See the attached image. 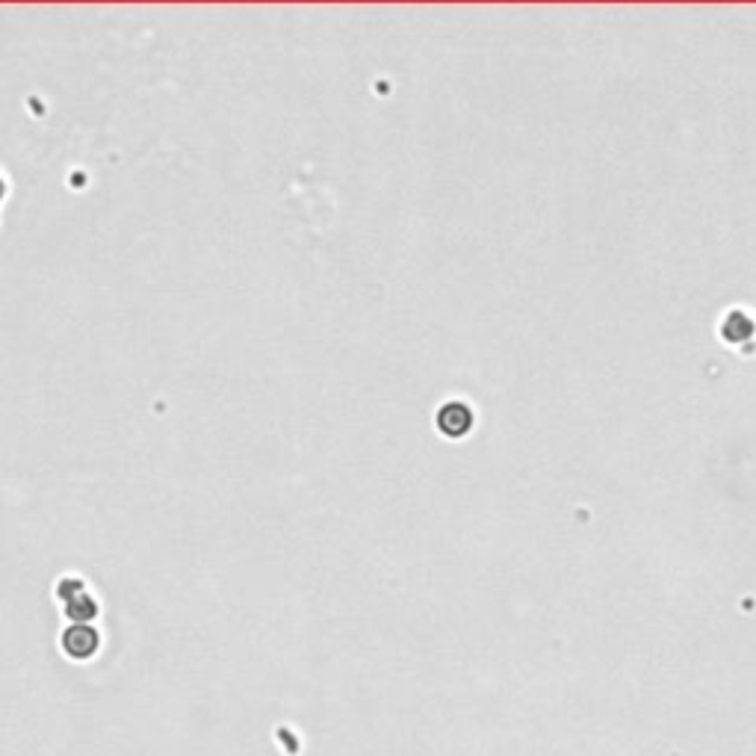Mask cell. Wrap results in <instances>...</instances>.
Wrapping results in <instances>:
<instances>
[{
	"label": "cell",
	"mask_w": 756,
	"mask_h": 756,
	"mask_svg": "<svg viewBox=\"0 0 756 756\" xmlns=\"http://www.w3.org/2000/svg\"><path fill=\"white\" fill-rule=\"evenodd\" d=\"M57 597L65 600V615L71 621H92L98 615V603L89 597L86 585L80 579H65L57 585Z\"/></svg>",
	"instance_id": "1"
},
{
	"label": "cell",
	"mask_w": 756,
	"mask_h": 756,
	"mask_svg": "<svg viewBox=\"0 0 756 756\" xmlns=\"http://www.w3.org/2000/svg\"><path fill=\"white\" fill-rule=\"evenodd\" d=\"M435 423H438V429H441L446 438H464L473 429V411H470L467 402L449 399V402H443L441 411L435 414Z\"/></svg>",
	"instance_id": "2"
},
{
	"label": "cell",
	"mask_w": 756,
	"mask_h": 756,
	"mask_svg": "<svg viewBox=\"0 0 756 756\" xmlns=\"http://www.w3.org/2000/svg\"><path fill=\"white\" fill-rule=\"evenodd\" d=\"M98 644H101L98 632L92 630V627H86V624H74V627H68L63 632V650L71 659H89V656H95Z\"/></svg>",
	"instance_id": "3"
},
{
	"label": "cell",
	"mask_w": 756,
	"mask_h": 756,
	"mask_svg": "<svg viewBox=\"0 0 756 756\" xmlns=\"http://www.w3.org/2000/svg\"><path fill=\"white\" fill-rule=\"evenodd\" d=\"M6 192H9V184H6V178L0 175V201L6 198Z\"/></svg>",
	"instance_id": "4"
}]
</instances>
